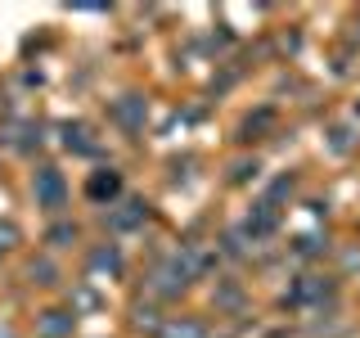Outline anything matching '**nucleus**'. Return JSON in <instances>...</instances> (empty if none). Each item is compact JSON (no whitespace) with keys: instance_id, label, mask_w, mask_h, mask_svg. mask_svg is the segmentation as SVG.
Wrapping results in <instances>:
<instances>
[{"instance_id":"39448f33","label":"nucleus","mask_w":360,"mask_h":338,"mask_svg":"<svg viewBox=\"0 0 360 338\" xmlns=\"http://www.w3.org/2000/svg\"><path fill=\"white\" fill-rule=\"evenodd\" d=\"M41 338H72V315L68 311H41Z\"/></svg>"},{"instance_id":"6e6552de","label":"nucleus","mask_w":360,"mask_h":338,"mask_svg":"<svg viewBox=\"0 0 360 338\" xmlns=\"http://www.w3.org/2000/svg\"><path fill=\"white\" fill-rule=\"evenodd\" d=\"M18 244H22V230H18L14 221H0V257H5V253H14Z\"/></svg>"},{"instance_id":"1a4fd4ad","label":"nucleus","mask_w":360,"mask_h":338,"mask_svg":"<svg viewBox=\"0 0 360 338\" xmlns=\"http://www.w3.org/2000/svg\"><path fill=\"white\" fill-rule=\"evenodd\" d=\"M63 239H77V225H59V230H50V244L63 248Z\"/></svg>"},{"instance_id":"423d86ee","label":"nucleus","mask_w":360,"mask_h":338,"mask_svg":"<svg viewBox=\"0 0 360 338\" xmlns=\"http://www.w3.org/2000/svg\"><path fill=\"white\" fill-rule=\"evenodd\" d=\"M158 338H202V320H194V315H185V320H167L162 330H158Z\"/></svg>"},{"instance_id":"0eeeda50","label":"nucleus","mask_w":360,"mask_h":338,"mask_svg":"<svg viewBox=\"0 0 360 338\" xmlns=\"http://www.w3.org/2000/svg\"><path fill=\"white\" fill-rule=\"evenodd\" d=\"M140 113H144V99H140V95H127V99L117 104V118L127 122L131 131H140Z\"/></svg>"},{"instance_id":"20e7f679","label":"nucleus","mask_w":360,"mask_h":338,"mask_svg":"<svg viewBox=\"0 0 360 338\" xmlns=\"http://www.w3.org/2000/svg\"><path fill=\"white\" fill-rule=\"evenodd\" d=\"M117 189H122V176L112 172V167H104V172H95V176L86 180V194H90V199H99V203H104V199H112Z\"/></svg>"},{"instance_id":"f257e3e1","label":"nucleus","mask_w":360,"mask_h":338,"mask_svg":"<svg viewBox=\"0 0 360 338\" xmlns=\"http://www.w3.org/2000/svg\"><path fill=\"white\" fill-rule=\"evenodd\" d=\"M32 194H37V208L59 212L63 203H68V180H63V172H54V167H41V172L32 176Z\"/></svg>"},{"instance_id":"7ed1b4c3","label":"nucleus","mask_w":360,"mask_h":338,"mask_svg":"<svg viewBox=\"0 0 360 338\" xmlns=\"http://www.w3.org/2000/svg\"><path fill=\"white\" fill-rule=\"evenodd\" d=\"M32 135H37V122H27V118H5L0 122V144H5V149H27Z\"/></svg>"},{"instance_id":"9d476101","label":"nucleus","mask_w":360,"mask_h":338,"mask_svg":"<svg viewBox=\"0 0 360 338\" xmlns=\"http://www.w3.org/2000/svg\"><path fill=\"white\" fill-rule=\"evenodd\" d=\"M0 338H18V334H14V325H9V320H0Z\"/></svg>"},{"instance_id":"f03ea898","label":"nucleus","mask_w":360,"mask_h":338,"mask_svg":"<svg viewBox=\"0 0 360 338\" xmlns=\"http://www.w3.org/2000/svg\"><path fill=\"white\" fill-rule=\"evenodd\" d=\"M86 275H90V284H104L99 275L117 280V275H122V253H117L112 244H99V248H90V257H86Z\"/></svg>"}]
</instances>
